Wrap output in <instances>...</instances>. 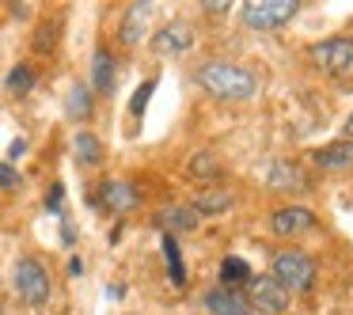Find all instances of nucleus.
Instances as JSON below:
<instances>
[{
	"instance_id": "11",
	"label": "nucleus",
	"mask_w": 353,
	"mask_h": 315,
	"mask_svg": "<svg viewBox=\"0 0 353 315\" xmlns=\"http://www.w3.org/2000/svg\"><path fill=\"white\" fill-rule=\"evenodd\" d=\"M114 80H118L114 54L99 46V50H95V57H92V95H110V92H114Z\"/></svg>"
},
{
	"instance_id": "24",
	"label": "nucleus",
	"mask_w": 353,
	"mask_h": 315,
	"mask_svg": "<svg viewBox=\"0 0 353 315\" xmlns=\"http://www.w3.org/2000/svg\"><path fill=\"white\" fill-rule=\"evenodd\" d=\"M152 92H156V80H145V84L137 88V95H133V103H130V114H133V118L145 114V107H148V99H152Z\"/></svg>"
},
{
	"instance_id": "15",
	"label": "nucleus",
	"mask_w": 353,
	"mask_h": 315,
	"mask_svg": "<svg viewBox=\"0 0 353 315\" xmlns=\"http://www.w3.org/2000/svg\"><path fill=\"white\" fill-rule=\"evenodd\" d=\"M72 156H77L80 167H99L103 163V141L95 137L92 130H80L72 137Z\"/></svg>"
},
{
	"instance_id": "14",
	"label": "nucleus",
	"mask_w": 353,
	"mask_h": 315,
	"mask_svg": "<svg viewBox=\"0 0 353 315\" xmlns=\"http://www.w3.org/2000/svg\"><path fill=\"white\" fill-rule=\"evenodd\" d=\"M198 221H201V216L194 213L190 205H171V209H160V213H156V224L163 228V236L190 232V228H198Z\"/></svg>"
},
{
	"instance_id": "1",
	"label": "nucleus",
	"mask_w": 353,
	"mask_h": 315,
	"mask_svg": "<svg viewBox=\"0 0 353 315\" xmlns=\"http://www.w3.org/2000/svg\"><path fill=\"white\" fill-rule=\"evenodd\" d=\"M198 84L221 103H247L259 92V77H254L251 69H243V65H236V61H221V57L201 65Z\"/></svg>"
},
{
	"instance_id": "23",
	"label": "nucleus",
	"mask_w": 353,
	"mask_h": 315,
	"mask_svg": "<svg viewBox=\"0 0 353 315\" xmlns=\"http://www.w3.org/2000/svg\"><path fill=\"white\" fill-rule=\"evenodd\" d=\"M57 34H61V19H50V23H39V34H34V50L50 54L57 46Z\"/></svg>"
},
{
	"instance_id": "30",
	"label": "nucleus",
	"mask_w": 353,
	"mask_h": 315,
	"mask_svg": "<svg viewBox=\"0 0 353 315\" xmlns=\"http://www.w3.org/2000/svg\"><path fill=\"white\" fill-rule=\"evenodd\" d=\"M0 315H4V304H0Z\"/></svg>"
},
{
	"instance_id": "2",
	"label": "nucleus",
	"mask_w": 353,
	"mask_h": 315,
	"mask_svg": "<svg viewBox=\"0 0 353 315\" xmlns=\"http://www.w3.org/2000/svg\"><path fill=\"white\" fill-rule=\"evenodd\" d=\"M270 277H274V281L292 296V292L315 289L319 266H315V258H312L307 251H300V247H289V251H277V254H274V262H270Z\"/></svg>"
},
{
	"instance_id": "9",
	"label": "nucleus",
	"mask_w": 353,
	"mask_h": 315,
	"mask_svg": "<svg viewBox=\"0 0 353 315\" xmlns=\"http://www.w3.org/2000/svg\"><path fill=\"white\" fill-rule=\"evenodd\" d=\"M190 46H194V31H190V23H183V19H175V23L160 27V31L152 34L156 54H186Z\"/></svg>"
},
{
	"instance_id": "16",
	"label": "nucleus",
	"mask_w": 353,
	"mask_h": 315,
	"mask_svg": "<svg viewBox=\"0 0 353 315\" xmlns=\"http://www.w3.org/2000/svg\"><path fill=\"white\" fill-rule=\"evenodd\" d=\"M190 209L198 216H221V213H228V209H232V194L221 190V186H205V190L194 198Z\"/></svg>"
},
{
	"instance_id": "21",
	"label": "nucleus",
	"mask_w": 353,
	"mask_h": 315,
	"mask_svg": "<svg viewBox=\"0 0 353 315\" xmlns=\"http://www.w3.org/2000/svg\"><path fill=\"white\" fill-rule=\"evenodd\" d=\"M221 281H224V289H236V292H239V285L251 281V270H247V262H243V258H224V262H221Z\"/></svg>"
},
{
	"instance_id": "8",
	"label": "nucleus",
	"mask_w": 353,
	"mask_h": 315,
	"mask_svg": "<svg viewBox=\"0 0 353 315\" xmlns=\"http://www.w3.org/2000/svg\"><path fill=\"white\" fill-rule=\"evenodd\" d=\"M270 228H274L277 236H304V232L315 228V213L307 205H281L270 216Z\"/></svg>"
},
{
	"instance_id": "10",
	"label": "nucleus",
	"mask_w": 353,
	"mask_h": 315,
	"mask_svg": "<svg viewBox=\"0 0 353 315\" xmlns=\"http://www.w3.org/2000/svg\"><path fill=\"white\" fill-rule=\"evenodd\" d=\"M205 307H209L213 315H254L251 307H247L243 292L224 289V285H216V289H209V292H205Z\"/></svg>"
},
{
	"instance_id": "28",
	"label": "nucleus",
	"mask_w": 353,
	"mask_h": 315,
	"mask_svg": "<svg viewBox=\"0 0 353 315\" xmlns=\"http://www.w3.org/2000/svg\"><path fill=\"white\" fill-rule=\"evenodd\" d=\"M69 270H72V277H80V274H84V262H80V258H72V262H69Z\"/></svg>"
},
{
	"instance_id": "6",
	"label": "nucleus",
	"mask_w": 353,
	"mask_h": 315,
	"mask_svg": "<svg viewBox=\"0 0 353 315\" xmlns=\"http://www.w3.org/2000/svg\"><path fill=\"white\" fill-rule=\"evenodd\" d=\"M247 289V307L251 312H262V315H285L289 312V292L274 281L270 274H251V281L243 285Z\"/></svg>"
},
{
	"instance_id": "25",
	"label": "nucleus",
	"mask_w": 353,
	"mask_h": 315,
	"mask_svg": "<svg viewBox=\"0 0 353 315\" xmlns=\"http://www.w3.org/2000/svg\"><path fill=\"white\" fill-rule=\"evenodd\" d=\"M19 183H23V179H19V171L12 167L8 160H0V190H19Z\"/></svg>"
},
{
	"instance_id": "5",
	"label": "nucleus",
	"mask_w": 353,
	"mask_h": 315,
	"mask_svg": "<svg viewBox=\"0 0 353 315\" xmlns=\"http://www.w3.org/2000/svg\"><path fill=\"white\" fill-rule=\"evenodd\" d=\"M296 12H300L296 0H247L239 19H243L251 31H277V27H285Z\"/></svg>"
},
{
	"instance_id": "12",
	"label": "nucleus",
	"mask_w": 353,
	"mask_h": 315,
	"mask_svg": "<svg viewBox=\"0 0 353 315\" xmlns=\"http://www.w3.org/2000/svg\"><path fill=\"white\" fill-rule=\"evenodd\" d=\"M315 163L323 171H353V141H334V145L315 148Z\"/></svg>"
},
{
	"instance_id": "3",
	"label": "nucleus",
	"mask_w": 353,
	"mask_h": 315,
	"mask_svg": "<svg viewBox=\"0 0 353 315\" xmlns=\"http://www.w3.org/2000/svg\"><path fill=\"white\" fill-rule=\"evenodd\" d=\"M12 289H16V296L23 300L27 307H46L50 292H54L46 262H42L39 254H19L16 266H12Z\"/></svg>"
},
{
	"instance_id": "7",
	"label": "nucleus",
	"mask_w": 353,
	"mask_h": 315,
	"mask_svg": "<svg viewBox=\"0 0 353 315\" xmlns=\"http://www.w3.org/2000/svg\"><path fill=\"white\" fill-rule=\"evenodd\" d=\"M99 205L114 216H130L133 209L141 205V194L130 179H107V183L99 186Z\"/></svg>"
},
{
	"instance_id": "17",
	"label": "nucleus",
	"mask_w": 353,
	"mask_h": 315,
	"mask_svg": "<svg viewBox=\"0 0 353 315\" xmlns=\"http://www.w3.org/2000/svg\"><path fill=\"white\" fill-rule=\"evenodd\" d=\"M92 107H95V95L88 84H72L69 88V99H65V114L72 118V122H88L92 118Z\"/></svg>"
},
{
	"instance_id": "4",
	"label": "nucleus",
	"mask_w": 353,
	"mask_h": 315,
	"mask_svg": "<svg viewBox=\"0 0 353 315\" xmlns=\"http://www.w3.org/2000/svg\"><path fill=\"white\" fill-rule=\"evenodd\" d=\"M312 65L327 77L338 80H353V39H323L307 50Z\"/></svg>"
},
{
	"instance_id": "22",
	"label": "nucleus",
	"mask_w": 353,
	"mask_h": 315,
	"mask_svg": "<svg viewBox=\"0 0 353 315\" xmlns=\"http://www.w3.org/2000/svg\"><path fill=\"white\" fill-rule=\"evenodd\" d=\"M4 88H8L12 95H27L34 88V72L31 65H16V69L8 72V80H4Z\"/></svg>"
},
{
	"instance_id": "13",
	"label": "nucleus",
	"mask_w": 353,
	"mask_h": 315,
	"mask_svg": "<svg viewBox=\"0 0 353 315\" xmlns=\"http://www.w3.org/2000/svg\"><path fill=\"white\" fill-rule=\"evenodd\" d=\"M270 190L300 194V190H307V179H304V171H300L296 163L281 160V163H274V167H270Z\"/></svg>"
},
{
	"instance_id": "18",
	"label": "nucleus",
	"mask_w": 353,
	"mask_h": 315,
	"mask_svg": "<svg viewBox=\"0 0 353 315\" xmlns=\"http://www.w3.org/2000/svg\"><path fill=\"white\" fill-rule=\"evenodd\" d=\"M152 16V4H133L122 19V42L125 46H137L141 34H145V19Z\"/></svg>"
},
{
	"instance_id": "19",
	"label": "nucleus",
	"mask_w": 353,
	"mask_h": 315,
	"mask_svg": "<svg viewBox=\"0 0 353 315\" xmlns=\"http://www.w3.org/2000/svg\"><path fill=\"white\" fill-rule=\"evenodd\" d=\"M190 175L201 179V183H209V186H216L221 183V163H216V156L213 152H198L190 160Z\"/></svg>"
},
{
	"instance_id": "29",
	"label": "nucleus",
	"mask_w": 353,
	"mask_h": 315,
	"mask_svg": "<svg viewBox=\"0 0 353 315\" xmlns=\"http://www.w3.org/2000/svg\"><path fill=\"white\" fill-rule=\"evenodd\" d=\"M345 141H353V114L345 118Z\"/></svg>"
},
{
	"instance_id": "27",
	"label": "nucleus",
	"mask_w": 353,
	"mask_h": 315,
	"mask_svg": "<svg viewBox=\"0 0 353 315\" xmlns=\"http://www.w3.org/2000/svg\"><path fill=\"white\" fill-rule=\"evenodd\" d=\"M23 152H27V141H23V137H16V141L8 145V163H12V160H19Z\"/></svg>"
},
{
	"instance_id": "20",
	"label": "nucleus",
	"mask_w": 353,
	"mask_h": 315,
	"mask_svg": "<svg viewBox=\"0 0 353 315\" xmlns=\"http://www.w3.org/2000/svg\"><path fill=\"white\" fill-rule=\"evenodd\" d=\"M163 258H168L171 281L183 289V285H186V266H183V254H179V239H175V236H163Z\"/></svg>"
},
{
	"instance_id": "26",
	"label": "nucleus",
	"mask_w": 353,
	"mask_h": 315,
	"mask_svg": "<svg viewBox=\"0 0 353 315\" xmlns=\"http://www.w3.org/2000/svg\"><path fill=\"white\" fill-rule=\"evenodd\" d=\"M61 201H65V186L54 183V190H50V198H46V209L50 213H61Z\"/></svg>"
}]
</instances>
